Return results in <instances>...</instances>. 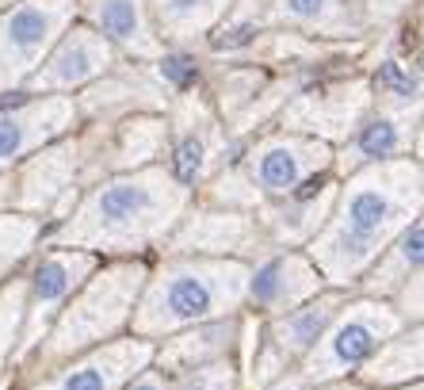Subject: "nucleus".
I'll return each instance as SVG.
<instances>
[{
  "mask_svg": "<svg viewBox=\"0 0 424 390\" xmlns=\"http://www.w3.org/2000/svg\"><path fill=\"white\" fill-rule=\"evenodd\" d=\"M416 264H421V222H413L409 230H401L398 245H394L386 257H378V264H374L367 287L378 291V295H390V291L401 287V283L413 280Z\"/></svg>",
  "mask_w": 424,
  "mask_h": 390,
  "instance_id": "ddd939ff",
  "label": "nucleus"
},
{
  "mask_svg": "<svg viewBox=\"0 0 424 390\" xmlns=\"http://www.w3.org/2000/svg\"><path fill=\"white\" fill-rule=\"evenodd\" d=\"M394 329H398V314H394V310L378 306V302H359V306H348L341 318H336L333 329H329V337L310 352L306 379L310 382L333 379V375L356 367L359 360L371 356V352L383 344V337H390Z\"/></svg>",
  "mask_w": 424,
  "mask_h": 390,
  "instance_id": "39448f33",
  "label": "nucleus"
},
{
  "mask_svg": "<svg viewBox=\"0 0 424 390\" xmlns=\"http://www.w3.org/2000/svg\"><path fill=\"white\" fill-rule=\"evenodd\" d=\"M61 119H65L61 108H46V111H34V115L0 119V165H8V161L19 157V153L31 150V146H39L42 138L58 134Z\"/></svg>",
  "mask_w": 424,
  "mask_h": 390,
  "instance_id": "f8f14e48",
  "label": "nucleus"
},
{
  "mask_svg": "<svg viewBox=\"0 0 424 390\" xmlns=\"http://www.w3.org/2000/svg\"><path fill=\"white\" fill-rule=\"evenodd\" d=\"M161 69H165V77L172 84H192L195 81V66L188 58H165V66H161Z\"/></svg>",
  "mask_w": 424,
  "mask_h": 390,
  "instance_id": "a878e982",
  "label": "nucleus"
},
{
  "mask_svg": "<svg viewBox=\"0 0 424 390\" xmlns=\"http://www.w3.org/2000/svg\"><path fill=\"white\" fill-rule=\"evenodd\" d=\"M92 272L88 253H50L34 272V302L27 310V344H34L42 333V325L58 314V306L65 302V295Z\"/></svg>",
  "mask_w": 424,
  "mask_h": 390,
  "instance_id": "6e6552de",
  "label": "nucleus"
},
{
  "mask_svg": "<svg viewBox=\"0 0 424 390\" xmlns=\"http://www.w3.org/2000/svg\"><path fill=\"white\" fill-rule=\"evenodd\" d=\"M325 161H329V153L314 142H267L260 153H252L249 180L264 195H287L310 173H317Z\"/></svg>",
  "mask_w": 424,
  "mask_h": 390,
  "instance_id": "423d86ee",
  "label": "nucleus"
},
{
  "mask_svg": "<svg viewBox=\"0 0 424 390\" xmlns=\"http://www.w3.org/2000/svg\"><path fill=\"white\" fill-rule=\"evenodd\" d=\"M19 295L23 291L12 287L0 295V356L12 349V337H16V325H19Z\"/></svg>",
  "mask_w": 424,
  "mask_h": 390,
  "instance_id": "b1692460",
  "label": "nucleus"
},
{
  "mask_svg": "<svg viewBox=\"0 0 424 390\" xmlns=\"http://www.w3.org/2000/svg\"><path fill=\"white\" fill-rule=\"evenodd\" d=\"M249 272L241 264H225V260H180L168 264L153 280L150 295L141 302L134 329L138 333H165L176 325H192L203 318H214L233 310L245 299Z\"/></svg>",
  "mask_w": 424,
  "mask_h": 390,
  "instance_id": "7ed1b4c3",
  "label": "nucleus"
},
{
  "mask_svg": "<svg viewBox=\"0 0 424 390\" xmlns=\"http://www.w3.org/2000/svg\"><path fill=\"white\" fill-rule=\"evenodd\" d=\"M180 249H245L252 245V230L237 215H203L176 237Z\"/></svg>",
  "mask_w": 424,
  "mask_h": 390,
  "instance_id": "4468645a",
  "label": "nucleus"
},
{
  "mask_svg": "<svg viewBox=\"0 0 424 390\" xmlns=\"http://www.w3.org/2000/svg\"><path fill=\"white\" fill-rule=\"evenodd\" d=\"M180 203L183 191L165 173L111 180L84 203L81 218L65 230V241L88 249H138L172 222Z\"/></svg>",
  "mask_w": 424,
  "mask_h": 390,
  "instance_id": "f03ea898",
  "label": "nucleus"
},
{
  "mask_svg": "<svg viewBox=\"0 0 424 390\" xmlns=\"http://www.w3.org/2000/svg\"><path fill=\"white\" fill-rule=\"evenodd\" d=\"M180 390H233V371L230 364H203L192 367V375L180 382Z\"/></svg>",
  "mask_w": 424,
  "mask_h": 390,
  "instance_id": "5701e85b",
  "label": "nucleus"
},
{
  "mask_svg": "<svg viewBox=\"0 0 424 390\" xmlns=\"http://www.w3.org/2000/svg\"><path fill=\"white\" fill-rule=\"evenodd\" d=\"M96 19H100V27L119 42H134L141 35V19H138V4H134V0H100Z\"/></svg>",
  "mask_w": 424,
  "mask_h": 390,
  "instance_id": "6ab92c4d",
  "label": "nucleus"
},
{
  "mask_svg": "<svg viewBox=\"0 0 424 390\" xmlns=\"http://www.w3.org/2000/svg\"><path fill=\"white\" fill-rule=\"evenodd\" d=\"M69 168H73V153L69 150H58V153H46L31 165L23 180V199L34 203V207H50L54 195L69 188Z\"/></svg>",
  "mask_w": 424,
  "mask_h": 390,
  "instance_id": "dca6fc26",
  "label": "nucleus"
},
{
  "mask_svg": "<svg viewBox=\"0 0 424 390\" xmlns=\"http://www.w3.org/2000/svg\"><path fill=\"white\" fill-rule=\"evenodd\" d=\"M203 165H207V150H203L199 138H188L180 146V153H176V173H180V180H195V176L203 173Z\"/></svg>",
  "mask_w": 424,
  "mask_h": 390,
  "instance_id": "393cba45",
  "label": "nucleus"
},
{
  "mask_svg": "<svg viewBox=\"0 0 424 390\" xmlns=\"http://www.w3.org/2000/svg\"><path fill=\"white\" fill-rule=\"evenodd\" d=\"M150 364V344L145 340H123L108 352H96L92 360L69 367L65 375L42 382L39 390H119L134 371Z\"/></svg>",
  "mask_w": 424,
  "mask_h": 390,
  "instance_id": "0eeeda50",
  "label": "nucleus"
},
{
  "mask_svg": "<svg viewBox=\"0 0 424 390\" xmlns=\"http://www.w3.org/2000/svg\"><path fill=\"white\" fill-rule=\"evenodd\" d=\"M54 27V16L46 8H19L12 12L8 19H4V39H8V46L16 54H34L46 42V35H50Z\"/></svg>",
  "mask_w": 424,
  "mask_h": 390,
  "instance_id": "f3484780",
  "label": "nucleus"
},
{
  "mask_svg": "<svg viewBox=\"0 0 424 390\" xmlns=\"http://www.w3.org/2000/svg\"><path fill=\"white\" fill-rule=\"evenodd\" d=\"M325 207H329V199H302L294 203L291 211H279V215H272V230L279 233L283 241H299V237H310V233L321 226V215Z\"/></svg>",
  "mask_w": 424,
  "mask_h": 390,
  "instance_id": "a211bd4d",
  "label": "nucleus"
},
{
  "mask_svg": "<svg viewBox=\"0 0 424 390\" xmlns=\"http://www.w3.org/2000/svg\"><path fill=\"white\" fill-rule=\"evenodd\" d=\"M383 84H390V88H398L401 96H409V92H413V81H409V77L401 73L398 66H383Z\"/></svg>",
  "mask_w": 424,
  "mask_h": 390,
  "instance_id": "cd10ccee",
  "label": "nucleus"
},
{
  "mask_svg": "<svg viewBox=\"0 0 424 390\" xmlns=\"http://www.w3.org/2000/svg\"><path fill=\"white\" fill-rule=\"evenodd\" d=\"M421 199V176L416 165H378L356 176L341 199L333 230L321 245H314L317 264L329 272L333 283H344L383 257V245L409 222Z\"/></svg>",
  "mask_w": 424,
  "mask_h": 390,
  "instance_id": "f257e3e1",
  "label": "nucleus"
},
{
  "mask_svg": "<svg viewBox=\"0 0 424 390\" xmlns=\"http://www.w3.org/2000/svg\"><path fill=\"white\" fill-rule=\"evenodd\" d=\"M317 291V272L299 257H279L252 275V299L267 310H287Z\"/></svg>",
  "mask_w": 424,
  "mask_h": 390,
  "instance_id": "1a4fd4ad",
  "label": "nucleus"
},
{
  "mask_svg": "<svg viewBox=\"0 0 424 390\" xmlns=\"http://www.w3.org/2000/svg\"><path fill=\"white\" fill-rule=\"evenodd\" d=\"M421 371V333L413 337H398L390 340L386 349H378L363 367V379L367 382H398L409 379V375Z\"/></svg>",
  "mask_w": 424,
  "mask_h": 390,
  "instance_id": "2eb2a0df",
  "label": "nucleus"
},
{
  "mask_svg": "<svg viewBox=\"0 0 424 390\" xmlns=\"http://www.w3.org/2000/svg\"><path fill=\"white\" fill-rule=\"evenodd\" d=\"M336 310H341L336 299H317L302 310H291L287 318H279L272 325V349L279 356H302V352H310L317 344V337H321V329L336 318Z\"/></svg>",
  "mask_w": 424,
  "mask_h": 390,
  "instance_id": "9d476101",
  "label": "nucleus"
},
{
  "mask_svg": "<svg viewBox=\"0 0 424 390\" xmlns=\"http://www.w3.org/2000/svg\"><path fill=\"white\" fill-rule=\"evenodd\" d=\"M203 4H207V0H165L168 16H195Z\"/></svg>",
  "mask_w": 424,
  "mask_h": 390,
  "instance_id": "c756f323",
  "label": "nucleus"
},
{
  "mask_svg": "<svg viewBox=\"0 0 424 390\" xmlns=\"http://www.w3.org/2000/svg\"><path fill=\"white\" fill-rule=\"evenodd\" d=\"M287 8H291V16H299V19H314V16H321L325 0H287Z\"/></svg>",
  "mask_w": 424,
  "mask_h": 390,
  "instance_id": "c85d7f7f",
  "label": "nucleus"
},
{
  "mask_svg": "<svg viewBox=\"0 0 424 390\" xmlns=\"http://www.w3.org/2000/svg\"><path fill=\"white\" fill-rule=\"evenodd\" d=\"M92 69H96V54L77 42V46H65V50L58 54V61H54V81H61V84L84 81Z\"/></svg>",
  "mask_w": 424,
  "mask_h": 390,
  "instance_id": "412c9836",
  "label": "nucleus"
},
{
  "mask_svg": "<svg viewBox=\"0 0 424 390\" xmlns=\"http://www.w3.org/2000/svg\"><path fill=\"white\" fill-rule=\"evenodd\" d=\"M130 390H165V382H161V375H153V371H145L138 382H134Z\"/></svg>",
  "mask_w": 424,
  "mask_h": 390,
  "instance_id": "7c9ffc66",
  "label": "nucleus"
},
{
  "mask_svg": "<svg viewBox=\"0 0 424 390\" xmlns=\"http://www.w3.org/2000/svg\"><path fill=\"white\" fill-rule=\"evenodd\" d=\"M141 287V268H111L108 275L92 283L81 295V302L65 310V318L58 322L50 337V356H65V352H77L92 340H100L103 333H111L115 325H123L126 310H130L134 295Z\"/></svg>",
  "mask_w": 424,
  "mask_h": 390,
  "instance_id": "20e7f679",
  "label": "nucleus"
},
{
  "mask_svg": "<svg viewBox=\"0 0 424 390\" xmlns=\"http://www.w3.org/2000/svg\"><path fill=\"white\" fill-rule=\"evenodd\" d=\"M252 27H233L230 35H222V39H214V46L218 50H233V46H245V42H252Z\"/></svg>",
  "mask_w": 424,
  "mask_h": 390,
  "instance_id": "bb28decb",
  "label": "nucleus"
},
{
  "mask_svg": "<svg viewBox=\"0 0 424 390\" xmlns=\"http://www.w3.org/2000/svg\"><path fill=\"white\" fill-rule=\"evenodd\" d=\"M31 233L34 226L31 222H19V218H4L0 222V268L8 264V260H19L27 253V245H31Z\"/></svg>",
  "mask_w": 424,
  "mask_h": 390,
  "instance_id": "4be33fe9",
  "label": "nucleus"
},
{
  "mask_svg": "<svg viewBox=\"0 0 424 390\" xmlns=\"http://www.w3.org/2000/svg\"><path fill=\"white\" fill-rule=\"evenodd\" d=\"M233 337H237V325H233V322L183 333V337H176L172 344L161 352V364L172 367V371H192V367H203L207 360L214 364V360L233 344Z\"/></svg>",
  "mask_w": 424,
  "mask_h": 390,
  "instance_id": "9b49d317",
  "label": "nucleus"
},
{
  "mask_svg": "<svg viewBox=\"0 0 424 390\" xmlns=\"http://www.w3.org/2000/svg\"><path fill=\"white\" fill-rule=\"evenodd\" d=\"M401 146H405V138H401L398 123H390V119H378V123H371L363 134H359L356 142V161L363 157H390V153H398Z\"/></svg>",
  "mask_w": 424,
  "mask_h": 390,
  "instance_id": "aec40b11",
  "label": "nucleus"
}]
</instances>
